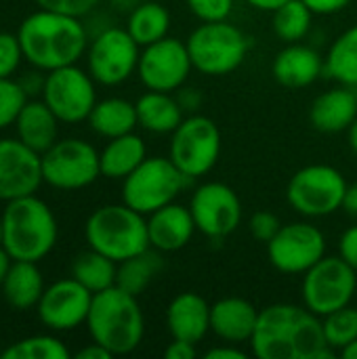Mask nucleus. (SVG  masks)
<instances>
[{
    "mask_svg": "<svg viewBox=\"0 0 357 359\" xmlns=\"http://www.w3.org/2000/svg\"><path fill=\"white\" fill-rule=\"evenodd\" d=\"M250 353L259 359H332L339 353L328 347L322 318L305 305L274 303L259 309L250 339Z\"/></svg>",
    "mask_w": 357,
    "mask_h": 359,
    "instance_id": "nucleus-1",
    "label": "nucleus"
},
{
    "mask_svg": "<svg viewBox=\"0 0 357 359\" xmlns=\"http://www.w3.org/2000/svg\"><path fill=\"white\" fill-rule=\"evenodd\" d=\"M80 19L48 8L27 15L17 29L23 59L44 74L78 63L90 42L88 29Z\"/></svg>",
    "mask_w": 357,
    "mask_h": 359,
    "instance_id": "nucleus-2",
    "label": "nucleus"
},
{
    "mask_svg": "<svg viewBox=\"0 0 357 359\" xmlns=\"http://www.w3.org/2000/svg\"><path fill=\"white\" fill-rule=\"evenodd\" d=\"M90 341L105 347L114 358L133 353L145 337V318L139 297L112 286L93 297L86 318Z\"/></svg>",
    "mask_w": 357,
    "mask_h": 359,
    "instance_id": "nucleus-3",
    "label": "nucleus"
},
{
    "mask_svg": "<svg viewBox=\"0 0 357 359\" xmlns=\"http://www.w3.org/2000/svg\"><path fill=\"white\" fill-rule=\"evenodd\" d=\"M4 242L2 248L13 261L40 263L50 255L59 238L57 217L50 206L36 194L6 202L2 212Z\"/></svg>",
    "mask_w": 357,
    "mask_h": 359,
    "instance_id": "nucleus-4",
    "label": "nucleus"
},
{
    "mask_svg": "<svg viewBox=\"0 0 357 359\" xmlns=\"http://www.w3.org/2000/svg\"><path fill=\"white\" fill-rule=\"evenodd\" d=\"M88 248L122 263L149 248L147 217L122 204H105L90 212L84 225Z\"/></svg>",
    "mask_w": 357,
    "mask_h": 359,
    "instance_id": "nucleus-5",
    "label": "nucleus"
},
{
    "mask_svg": "<svg viewBox=\"0 0 357 359\" xmlns=\"http://www.w3.org/2000/svg\"><path fill=\"white\" fill-rule=\"evenodd\" d=\"M194 69L204 76H229L236 72L248 55L250 42L246 34L225 21H202L185 40Z\"/></svg>",
    "mask_w": 357,
    "mask_h": 359,
    "instance_id": "nucleus-6",
    "label": "nucleus"
},
{
    "mask_svg": "<svg viewBox=\"0 0 357 359\" xmlns=\"http://www.w3.org/2000/svg\"><path fill=\"white\" fill-rule=\"evenodd\" d=\"M189 179L175 166L170 158L147 156L126 179H122V202L141 215L177 202Z\"/></svg>",
    "mask_w": 357,
    "mask_h": 359,
    "instance_id": "nucleus-7",
    "label": "nucleus"
},
{
    "mask_svg": "<svg viewBox=\"0 0 357 359\" xmlns=\"http://www.w3.org/2000/svg\"><path fill=\"white\" fill-rule=\"evenodd\" d=\"M349 183L343 172L330 164H309L299 168L288 185L286 200L305 219H322L343 208Z\"/></svg>",
    "mask_w": 357,
    "mask_h": 359,
    "instance_id": "nucleus-8",
    "label": "nucleus"
},
{
    "mask_svg": "<svg viewBox=\"0 0 357 359\" xmlns=\"http://www.w3.org/2000/svg\"><path fill=\"white\" fill-rule=\"evenodd\" d=\"M221 130L208 116L189 114L170 135L168 158L189 179L208 175L221 158Z\"/></svg>",
    "mask_w": 357,
    "mask_h": 359,
    "instance_id": "nucleus-9",
    "label": "nucleus"
},
{
    "mask_svg": "<svg viewBox=\"0 0 357 359\" xmlns=\"http://www.w3.org/2000/svg\"><path fill=\"white\" fill-rule=\"evenodd\" d=\"M356 292L357 271L339 255L320 259L309 271L303 273V305L320 318L356 303Z\"/></svg>",
    "mask_w": 357,
    "mask_h": 359,
    "instance_id": "nucleus-10",
    "label": "nucleus"
},
{
    "mask_svg": "<svg viewBox=\"0 0 357 359\" xmlns=\"http://www.w3.org/2000/svg\"><path fill=\"white\" fill-rule=\"evenodd\" d=\"M42 177L61 191L84 189L101 177L99 151L84 139H59L42 154Z\"/></svg>",
    "mask_w": 357,
    "mask_h": 359,
    "instance_id": "nucleus-11",
    "label": "nucleus"
},
{
    "mask_svg": "<svg viewBox=\"0 0 357 359\" xmlns=\"http://www.w3.org/2000/svg\"><path fill=\"white\" fill-rule=\"evenodd\" d=\"M141 46L126 27L109 25L101 29L86 48V69L97 84L118 86L137 74Z\"/></svg>",
    "mask_w": 357,
    "mask_h": 359,
    "instance_id": "nucleus-12",
    "label": "nucleus"
},
{
    "mask_svg": "<svg viewBox=\"0 0 357 359\" xmlns=\"http://www.w3.org/2000/svg\"><path fill=\"white\" fill-rule=\"evenodd\" d=\"M95 80L88 69L65 65L46 72L42 86V101L53 109V114L63 124H78L88 120L97 99Z\"/></svg>",
    "mask_w": 357,
    "mask_h": 359,
    "instance_id": "nucleus-13",
    "label": "nucleus"
},
{
    "mask_svg": "<svg viewBox=\"0 0 357 359\" xmlns=\"http://www.w3.org/2000/svg\"><path fill=\"white\" fill-rule=\"evenodd\" d=\"M267 257L280 273L303 276L326 257V236L307 221L282 225L276 238L267 242Z\"/></svg>",
    "mask_w": 357,
    "mask_h": 359,
    "instance_id": "nucleus-14",
    "label": "nucleus"
},
{
    "mask_svg": "<svg viewBox=\"0 0 357 359\" xmlns=\"http://www.w3.org/2000/svg\"><path fill=\"white\" fill-rule=\"evenodd\" d=\"M194 69L187 44L179 38L166 36L141 48L137 76L147 90L175 93L179 90Z\"/></svg>",
    "mask_w": 357,
    "mask_h": 359,
    "instance_id": "nucleus-15",
    "label": "nucleus"
},
{
    "mask_svg": "<svg viewBox=\"0 0 357 359\" xmlns=\"http://www.w3.org/2000/svg\"><path fill=\"white\" fill-rule=\"evenodd\" d=\"M196 229L210 238L223 240L242 223V202L238 194L221 181H206L196 187L189 200Z\"/></svg>",
    "mask_w": 357,
    "mask_h": 359,
    "instance_id": "nucleus-16",
    "label": "nucleus"
},
{
    "mask_svg": "<svg viewBox=\"0 0 357 359\" xmlns=\"http://www.w3.org/2000/svg\"><path fill=\"white\" fill-rule=\"evenodd\" d=\"M93 297L95 294L72 276L57 280L44 288L36 305L38 320L53 332L76 330L78 326L86 324Z\"/></svg>",
    "mask_w": 357,
    "mask_h": 359,
    "instance_id": "nucleus-17",
    "label": "nucleus"
},
{
    "mask_svg": "<svg viewBox=\"0 0 357 359\" xmlns=\"http://www.w3.org/2000/svg\"><path fill=\"white\" fill-rule=\"evenodd\" d=\"M42 183V156L19 139H0V200L32 196Z\"/></svg>",
    "mask_w": 357,
    "mask_h": 359,
    "instance_id": "nucleus-18",
    "label": "nucleus"
},
{
    "mask_svg": "<svg viewBox=\"0 0 357 359\" xmlns=\"http://www.w3.org/2000/svg\"><path fill=\"white\" fill-rule=\"evenodd\" d=\"M170 339L200 345L210 332V305L198 292H179L166 307Z\"/></svg>",
    "mask_w": 357,
    "mask_h": 359,
    "instance_id": "nucleus-19",
    "label": "nucleus"
},
{
    "mask_svg": "<svg viewBox=\"0 0 357 359\" xmlns=\"http://www.w3.org/2000/svg\"><path fill=\"white\" fill-rule=\"evenodd\" d=\"M196 231L198 229L189 206L170 202L158 208L156 212L147 215L149 246L160 252H177L185 248Z\"/></svg>",
    "mask_w": 357,
    "mask_h": 359,
    "instance_id": "nucleus-20",
    "label": "nucleus"
},
{
    "mask_svg": "<svg viewBox=\"0 0 357 359\" xmlns=\"http://www.w3.org/2000/svg\"><path fill=\"white\" fill-rule=\"evenodd\" d=\"M257 320L259 309L242 297H225L210 305V332L223 343H250Z\"/></svg>",
    "mask_w": 357,
    "mask_h": 359,
    "instance_id": "nucleus-21",
    "label": "nucleus"
},
{
    "mask_svg": "<svg viewBox=\"0 0 357 359\" xmlns=\"http://www.w3.org/2000/svg\"><path fill=\"white\" fill-rule=\"evenodd\" d=\"M276 82L284 88H305L324 74V57L307 44H286L271 63Z\"/></svg>",
    "mask_w": 357,
    "mask_h": 359,
    "instance_id": "nucleus-22",
    "label": "nucleus"
},
{
    "mask_svg": "<svg viewBox=\"0 0 357 359\" xmlns=\"http://www.w3.org/2000/svg\"><path fill=\"white\" fill-rule=\"evenodd\" d=\"M357 118L356 88L337 84L326 93L318 95L309 107L311 126L326 135L347 133Z\"/></svg>",
    "mask_w": 357,
    "mask_h": 359,
    "instance_id": "nucleus-23",
    "label": "nucleus"
},
{
    "mask_svg": "<svg viewBox=\"0 0 357 359\" xmlns=\"http://www.w3.org/2000/svg\"><path fill=\"white\" fill-rule=\"evenodd\" d=\"M17 139L40 156L59 141V118L42 99H27L15 120Z\"/></svg>",
    "mask_w": 357,
    "mask_h": 359,
    "instance_id": "nucleus-24",
    "label": "nucleus"
},
{
    "mask_svg": "<svg viewBox=\"0 0 357 359\" xmlns=\"http://www.w3.org/2000/svg\"><path fill=\"white\" fill-rule=\"evenodd\" d=\"M135 107L139 126L151 135H173L185 118V111L173 93L147 90L135 101Z\"/></svg>",
    "mask_w": 357,
    "mask_h": 359,
    "instance_id": "nucleus-25",
    "label": "nucleus"
},
{
    "mask_svg": "<svg viewBox=\"0 0 357 359\" xmlns=\"http://www.w3.org/2000/svg\"><path fill=\"white\" fill-rule=\"evenodd\" d=\"M145 158H147V145H145L143 137H139L135 130L114 137V139H107V145L99 151L101 177L122 181Z\"/></svg>",
    "mask_w": 357,
    "mask_h": 359,
    "instance_id": "nucleus-26",
    "label": "nucleus"
},
{
    "mask_svg": "<svg viewBox=\"0 0 357 359\" xmlns=\"http://www.w3.org/2000/svg\"><path fill=\"white\" fill-rule=\"evenodd\" d=\"M44 288L46 286H44L42 271L38 269V263L13 261V265L2 282L0 292L13 309L27 311V309H36Z\"/></svg>",
    "mask_w": 357,
    "mask_h": 359,
    "instance_id": "nucleus-27",
    "label": "nucleus"
},
{
    "mask_svg": "<svg viewBox=\"0 0 357 359\" xmlns=\"http://www.w3.org/2000/svg\"><path fill=\"white\" fill-rule=\"evenodd\" d=\"M86 122L93 128V133L105 139L133 133L139 126L135 103L122 97H107L97 101Z\"/></svg>",
    "mask_w": 357,
    "mask_h": 359,
    "instance_id": "nucleus-28",
    "label": "nucleus"
},
{
    "mask_svg": "<svg viewBox=\"0 0 357 359\" xmlns=\"http://www.w3.org/2000/svg\"><path fill=\"white\" fill-rule=\"evenodd\" d=\"M170 23L173 17L162 2L141 0L133 11H128L126 32L143 48L166 38L170 34Z\"/></svg>",
    "mask_w": 357,
    "mask_h": 359,
    "instance_id": "nucleus-29",
    "label": "nucleus"
},
{
    "mask_svg": "<svg viewBox=\"0 0 357 359\" xmlns=\"http://www.w3.org/2000/svg\"><path fill=\"white\" fill-rule=\"evenodd\" d=\"M162 267H164L162 252L149 246L147 250L118 263L116 286H120L122 290L135 297H141L151 286V282L160 276Z\"/></svg>",
    "mask_w": 357,
    "mask_h": 359,
    "instance_id": "nucleus-30",
    "label": "nucleus"
},
{
    "mask_svg": "<svg viewBox=\"0 0 357 359\" xmlns=\"http://www.w3.org/2000/svg\"><path fill=\"white\" fill-rule=\"evenodd\" d=\"M324 74L337 84L357 88V23L330 44L324 57Z\"/></svg>",
    "mask_w": 357,
    "mask_h": 359,
    "instance_id": "nucleus-31",
    "label": "nucleus"
},
{
    "mask_svg": "<svg viewBox=\"0 0 357 359\" xmlns=\"http://www.w3.org/2000/svg\"><path fill=\"white\" fill-rule=\"evenodd\" d=\"M72 278L78 280L84 288H88L93 294L103 292L112 286H116L118 278V263L109 257L88 248L80 252L72 263Z\"/></svg>",
    "mask_w": 357,
    "mask_h": 359,
    "instance_id": "nucleus-32",
    "label": "nucleus"
},
{
    "mask_svg": "<svg viewBox=\"0 0 357 359\" xmlns=\"http://www.w3.org/2000/svg\"><path fill=\"white\" fill-rule=\"evenodd\" d=\"M311 25H314V13L303 0H288L286 4L278 6L271 13L274 34L286 44L305 40L307 34L311 32Z\"/></svg>",
    "mask_w": 357,
    "mask_h": 359,
    "instance_id": "nucleus-33",
    "label": "nucleus"
},
{
    "mask_svg": "<svg viewBox=\"0 0 357 359\" xmlns=\"http://www.w3.org/2000/svg\"><path fill=\"white\" fill-rule=\"evenodd\" d=\"M2 359H69L72 353L65 343L53 334H34L8 345L2 353Z\"/></svg>",
    "mask_w": 357,
    "mask_h": 359,
    "instance_id": "nucleus-34",
    "label": "nucleus"
},
{
    "mask_svg": "<svg viewBox=\"0 0 357 359\" xmlns=\"http://www.w3.org/2000/svg\"><path fill=\"white\" fill-rule=\"evenodd\" d=\"M324 337L330 349L341 353L349 343L357 339V305L341 307L322 318Z\"/></svg>",
    "mask_w": 357,
    "mask_h": 359,
    "instance_id": "nucleus-35",
    "label": "nucleus"
},
{
    "mask_svg": "<svg viewBox=\"0 0 357 359\" xmlns=\"http://www.w3.org/2000/svg\"><path fill=\"white\" fill-rule=\"evenodd\" d=\"M27 93L13 78H0V130L15 124L21 107L27 103Z\"/></svg>",
    "mask_w": 357,
    "mask_h": 359,
    "instance_id": "nucleus-36",
    "label": "nucleus"
},
{
    "mask_svg": "<svg viewBox=\"0 0 357 359\" xmlns=\"http://www.w3.org/2000/svg\"><path fill=\"white\" fill-rule=\"evenodd\" d=\"M23 59L17 34L0 32V78H13Z\"/></svg>",
    "mask_w": 357,
    "mask_h": 359,
    "instance_id": "nucleus-37",
    "label": "nucleus"
},
{
    "mask_svg": "<svg viewBox=\"0 0 357 359\" xmlns=\"http://www.w3.org/2000/svg\"><path fill=\"white\" fill-rule=\"evenodd\" d=\"M185 4L200 21H225L229 19L236 0H185Z\"/></svg>",
    "mask_w": 357,
    "mask_h": 359,
    "instance_id": "nucleus-38",
    "label": "nucleus"
},
{
    "mask_svg": "<svg viewBox=\"0 0 357 359\" xmlns=\"http://www.w3.org/2000/svg\"><path fill=\"white\" fill-rule=\"evenodd\" d=\"M282 223L280 219L274 215V212H267V210H259L255 212L250 219H248V231L255 240L259 242H271L276 238V233L280 231Z\"/></svg>",
    "mask_w": 357,
    "mask_h": 359,
    "instance_id": "nucleus-39",
    "label": "nucleus"
},
{
    "mask_svg": "<svg viewBox=\"0 0 357 359\" xmlns=\"http://www.w3.org/2000/svg\"><path fill=\"white\" fill-rule=\"evenodd\" d=\"M40 8L74 15V17H84L95 11V6L101 0H34Z\"/></svg>",
    "mask_w": 357,
    "mask_h": 359,
    "instance_id": "nucleus-40",
    "label": "nucleus"
},
{
    "mask_svg": "<svg viewBox=\"0 0 357 359\" xmlns=\"http://www.w3.org/2000/svg\"><path fill=\"white\" fill-rule=\"evenodd\" d=\"M339 257L357 271V225L347 227L339 240Z\"/></svg>",
    "mask_w": 357,
    "mask_h": 359,
    "instance_id": "nucleus-41",
    "label": "nucleus"
},
{
    "mask_svg": "<svg viewBox=\"0 0 357 359\" xmlns=\"http://www.w3.org/2000/svg\"><path fill=\"white\" fill-rule=\"evenodd\" d=\"M177 101H179V105L183 107V111L185 114H196L200 107H202V103H204V95L200 93V88H196V86H181L179 90H177Z\"/></svg>",
    "mask_w": 357,
    "mask_h": 359,
    "instance_id": "nucleus-42",
    "label": "nucleus"
},
{
    "mask_svg": "<svg viewBox=\"0 0 357 359\" xmlns=\"http://www.w3.org/2000/svg\"><path fill=\"white\" fill-rule=\"evenodd\" d=\"M314 15H322V17H328V15H337L341 11H345L351 0H303Z\"/></svg>",
    "mask_w": 357,
    "mask_h": 359,
    "instance_id": "nucleus-43",
    "label": "nucleus"
},
{
    "mask_svg": "<svg viewBox=\"0 0 357 359\" xmlns=\"http://www.w3.org/2000/svg\"><path fill=\"white\" fill-rule=\"evenodd\" d=\"M198 355V345L173 339L166 349H164V359H194Z\"/></svg>",
    "mask_w": 357,
    "mask_h": 359,
    "instance_id": "nucleus-44",
    "label": "nucleus"
},
{
    "mask_svg": "<svg viewBox=\"0 0 357 359\" xmlns=\"http://www.w3.org/2000/svg\"><path fill=\"white\" fill-rule=\"evenodd\" d=\"M206 359H246L248 353L242 351V345H234V343H223V345H215L210 347L206 353Z\"/></svg>",
    "mask_w": 357,
    "mask_h": 359,
    "instance_id": "nucleus-45",
    "label": "nucleus"
},
{
    "mask_svg": "<svg viewBox=\"0 0 357 359\" xmlns=\"http://www.w3.org/2000/svg\"><path fill=\"white\" fill-rule=\"evenodd\" d=\"M19 84L23 86V90L27 93V97H34V95H42V86H44V76L40 74V69L27 74L25 78L19 80Z\"/></svg>",
    "mask_w": 357,
    "mask_h": 359,
    "instance_id": "nucleus-46",
    "label": "nucleus"
},
{
    "mask_svg": "<svg viewBox=\"0 0 357 359\" xmlns=\"http://www.w3.org/2000/svg\"><path fill=\"white\" fill-rule=\"evenodd\" d=\"M76 358L78 359H112L114 355L105 349V347H101L99 343H90V345H86L84 349H80L78 353H76Z\"/></svg>",
    "mask_w": 357,
    "mask_h": 359,
    "instance_id": "nucleus-47",
    "label": "nucleus"
},
{
    "mask_svg": "<svg viewBox=\"0 0 357 359\" xmlns=\"http://www.w3.org/2000/svg\"><path fill=\"white\" fill-rule=\"evenodd\" d=\"M343 210L357 221V183L349 185L345 191V200H343Z\"/></svg>",
    "mask_w": 357,
    "mask_h": 359,
    "instance_id": "nucleus-48",
    "label": "nucleus"
},
{
    "mask_svg": "<svg viewBox=\"0 0 357 359\" xmlns=\"http://www.w3.org/2000/svg\"><path fill=\"white\" fill-rule=\"evenodd\" d=\"M246 4H250L252 8L257 11H263V13H274L278 6L286 4L288 0H244Z\"/></svg>",
    "mask_w": 357,
    "mask_h": 359,
    "instance_id": "nucleus-49",
    "label": "nucleus"
},
{
    "mask_svg": "<svg viewBox=\"0 0 357 359\" xmlns=\"http://www.w3.org/2000/svg\"><path fill=\"white\" fill-rule=\"evenodd\" d=\"M11 265H13V259H11V255L0 246V288H2V282H4V278H6V273H8V269H11Z\"/></svg>",
    "mask_w": 357,
    "mask_h": 359,
    "instance_id": "nucleus-50",
    "label": "nucleus"
},
{
    "mask_svg": "<svg viewBox=\"0 0 357 359\" xmlns=\"http://www.w3.org/2000/svg\"><path fill=\"white\" fill-rule=\"evenodd\" d=\"M109 2H112V6H116L118 11H126V13H128V11H133L141 0H109Z\"/></svg>",
    "mask_w": 357,
    "mask_h": 359,
    "instance_id": "nucleus-51",
    "label": "nucleus"
},
{
    "mask_svg": "<svg viewBox=\"0 0 357 359\" xmlns=\"http://www.w3.org/2000/svg\"><path fill=\"white\" fill-rule=\"evenodd\" d=\"M347 141H349L351 151L357 156V118H356V122L349 126V130H347Z\"/></svg>",
    "mask_w": 357,
    "mask_h": 359,
    "instance_id": "nucleus-52",
    "label": "nucleus"
},
{
    "mask_svg": "<svg viewBox=\"0 0 357 359\" xmlns=\"http://www.w3.org/2000/svg\"><path fill=\"white\" fill-rule=\"evenodd\" d=\"M339 355L345 359H357V339L353 341V343H349V345H347Z\"/></svg>",
    "mask_w": 357,
    "mask_h": 359,
    "instance_id": "nucleus-53",
    "label": "nucleus"
},
{
    "mask_svg": "<svg viewBox=\"0 0 357 359\" xmlns=\"http://www.w3.org/2000/svg\"><path fill=\"white\" fill-rule=\"evenodd\" d=\"M4 242V223H2V215H0V246Z\"/></svg>",
    "mask_w": 357,
    "mask_h": 359,
    "instance_id": "nucleus-54",
    "label": "nucleus"
},
{
    "mask_svg": "<svg viewBox=\"0 0 357 359\" xmlns=\"http://www.w3.org/2000/svg\"><path fill=\"white\" fill-rule=\"evenodd\" d=\"M356 305H357V292H356Z\"/></svg>",
    "mask_w": 357,
    "mask_h": 359,
    "instance_id": "nucleus-55",
    "label": "nucleus"
},
{
    "mask_svg": "<svg viewBox=\"0 0 357 359\" xmlns=\"http://www.w3.org/2000/svg\"><path fill=\"white\" fill-rule=\"evenodd\" d=\"M356 95H357V88H356Z\"/></svg>",
    "mask_w": 357,
    "mask_h": 359,
    "instance_id": "nucleus-56",
    "label": "nucleus"
}]
</instances>
